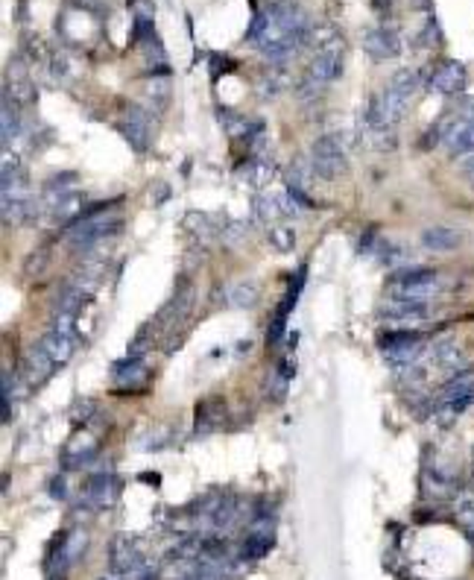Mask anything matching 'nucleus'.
Here are the masks:
<instances>
[{"label": "nucleus", "instance_id": "1", "mask_svg": "<svg viewBox=\"0 0 474 580\" xmlns=\"http://www.w3.org/2000/svg\"><path fill=\"white\" fill-rule=\"evenodd\" d=\"M378 349L384 352V358L404 370V366H413L416 358L425 349V334L422 332H410V328H392V332H384L378 337Z\"/></svg>", "mask_w": 474, "mask_h": 580}, {"label": "nucleus", "instance_id": "2", "mask_svg": "<svg viewBox=\"0 0 474 580\" xmlns=\"http://www.w3.org/2000/svg\"><path fill=\"white\" fill-rule=\"evenodd\" d=\"M439 284V270L433 267H401L389 276V287L395 299H427Z\"/></svg>", "mask_w": 474, "mask_h": 580}, {"label": "nucleus", "instance_id": "3", "mask_svg": "<svg viewBox=\"0 0 474 580\" xmlns=\"http://www.w3.org/2000/svg\"><path fill=\"white\" fill-rule=\"evenodd\" d=\"M310 167L320 179L331 182V179H340L348 162H346V150H343V141L337 135H322L316 138L313 147H310Z\"/></svg>", "mask_w": 474, "mask_h": 580}, {"label": "nucleus", "instance_id": "4", "mask_svg": "<svg viewBox=\"0 0 474 580\" xmlns=\"http://www.w3.org/2000/svg\"><path fill=\"white\" fill-rule=\"evenodd\" d=\"M466 83H468V71L457 59H439L427 73V88L437 94H448V97L463 94Z\"/></svg>", "mask_w": 474, "mask_h": 580}, {"label": "nucleus", "instance_id": "5", "mask_svg": "<svg viewBox=\"0 0 474 580\" xmlns=\"http://www.w3.org/2000/svg\"><path fill=\"white\" fill-rule=\"evenodd\" d=\"M381 317L389 320V322H399V325H410V322H425L433 317V305L427 299H389L384 308H381Z\"/></svg>", "mask_w": 474, "mask_h": 580}, {"label": "nucleus", "instance_id": "6", "mask_svg": "<svg viewBox=\"0 0 474 580\" xmlns=\"http://www.w3.org/2000/svg\"><path fill=\"white\" fill-rule=\"evenodd\" d=\"M340 73H343V44H334V47H325L313 56L305 80L313 85H328L334 80H340Z\"/></svg>", "mask_w": 474, "mask_h": 580}, {"label": "nucleus", "instance_id": "7", "mask_svg": "<svg viewBox=\"0 0 474 580\" xmlns=\"http://www.w3.org/2000/svg\"><path fill=\"white\" fill-rule=\"evenodd\" d=\"M144 563H147V560H144L141 548H135V539H132V536L121 533V536L111 539V548H109V566H111V572L129 577L132 572H138Z\"/></svg>", "mask_w": 474, "mask_h": 580}, {"label": "nucleus", "instance_id": "8", "mask_svg": "<svg viewBox=\"0 0 474 580\" xmlns=\"http://www.w3.org/2000/svg\"><path fill=\"white\" fill-rule=\"evenodd\" d=\"M150 123H152V118L141 106H129L126 118L121 121V132H123V138L129 141V147L135 152H147L150 150Z\"/></svg>", "mask_w": 474, "mask_h": 580}, {"label": "nucleus", "instance_id": "9", "mask_svg": "<svg viewBox=\"0 0 474 580\" xmlns=\"http://www.w3.org/2000/svg\"><path fill=\"white\" fill-rule=\"evenodd\" d=\"M430 361H433V366H437V370L448 373L451 378L468 370V366H466V355H463V346H460L457 340H451V337H442V340H437V343L430 346Z\"/></svg>", "mask_w": 474, "mask_h": 580}, {"label": "nucleus", "instance_id": "10", "mask_svg": "<svg viewBox=\"0 0 474 580\" xmlns=\"http://www.w3.org/2000/svg\"><path fill=\"white\" fill-rule=\"evenodd\" d=\"M363 50L372 56V59H395L401 53V38L395 30L389 27H378V30H369L363 35Z\"/></svg>", "mask_w": 474, "mask_h": 580}, {"label": "nucleus", "instance_id": "11", "mask_svg": "<svg viewBox=\"0 0 474 580\" xmlns=\"http://www.w3.org/2000/svg\"><path fill=\"white\" fill-rule=\"evenodd\" d=\"M4 91H12V97L21 106H30L35 100V85L30 80V68L21 56H12L9 62V80H6V88Z\"/></svg>", "mask_w": 474, "mask_h": 580}, {"label": "nucleus", "instance_id": "12", "mask_svg": "<svg viewBox=\"0 0 474 580\" xmlns=\"http://www.w3.org/2000/svg\"><path fill=\"white\" fill-rule=\"evenodd\" d=\"M422 246L430 249V253H454V249L463 246V231H457L454 226H427L422 231Z\"/></svg>", "mask_w": 474, "mask_h": 580}, {"label": "nucleus", "instance_id": "13", "mask_svg": "<svg viewBox=\"0 0 474 580\" xmlns=\"http://www.w3.org/2000/svg\"><path fill=\"white\" fill-rule=\"evenodd\" d=\"M121 495V483L114 475H94L85 487V501L91 507H111Z\"/></svg>", "mask_w": 474, "mask_h": 580}, {"label": "nucleus", "instance_id": "14", "mask_svg": "<svg viewBox=\"0 0 474 580\" xmlns=\"http://www.w3.org/2000/svg\"><path fill=\"white\" fill-rule=\"evenodd\" d=\"M44 346V349L53 355V361L62 366V363H68V358L73 355V349H76V332H65V328H56V325H50L47 332H44V337L38 340Z\"/></svg>", "mask_w": 474, "mask_h": 580}, {"label": "nucleus", "instance_id": "15", "mask_svg": "<svg viewBox=\"0 0 474 580\" xmlns=\"http://www.w3.org/2000/svg\"><path fill=\"white\" fill-rule=\"evenodd\" d=\"M56 361H53V355L44 349L42 343H35L32 349L27 352V361H24V373H27V381L30 384H42V381H47L53 373H56Z\"/></svg>", "mask_w": 474, "mask_h": 580}, {"label": "nucleus", "instance_id": "16", "mask_svg": "<svg viewBox=\"0 0 474 580\" xmlns=\"http://www.w3.org/2000/svg\"><path fill=\"white\" fill-rule=\"evenodd\" d=\"M448 152L454 159L457 156H474V121H454L451 132H448Z\"/></svg>", "mask_w": 474, "mask_h": 580}, {"label": "nucleus", "instance_id": "17", "mask_svg": "<svg viewBox=\"0 0 474 580\" xmlns=\"http://www.w3.org/2000/svg\"><path fill=\"white\" fill-rule=\"evenodd\" d=\"M4 197H30L27 188H30V176L27 170L21 167L18 159H4Z\"/></svg>", "mask_w": 474, "mask_h": 580}, {"label": "nucleus", "instance_id": "18", "mask_svg": "<svg viewBox=\"0 0 474 580\" xmlns=\"http://www.w3.org/2000/svg\"><path fill=\"white\" fill-rule=\"evenodd\" d=\"M269 548H272V533L249 531L243 536V543H241V551H237V560H243V563H249V560H261Z\"/></svg>", "mask_w": 474, "mask_h": 580}, {"label": "nucleus", "instance_id": "19", "mask_svg": "<svg viewBox=\"0 0 474 580\" xmlns=\"http://www.w3.org/2000/svg\"><path fill=\"white\" fill-rule=\"evenodd\" d=\"M378 100H381V109H384V118H387V126H395L399 123L404 114H407V97H401L399 91H392L389 85L384 88V94H378Z\"/></svg>", "mask_w": 474, "mask_h": 580}, {"label": "nucleus", "instance_id": "20", "mask_svg": "<svg viewBox=\"0 0 474 580\" xmlns=\"http://www.w3.org/2000/svg\"><path fill=\"white\" fill-rule=\"evenodd\" d=\"M111 375H114V381L121 384V387H129V384H144L147 381V366L138 361V358H126V361H121L111 370Z\"/></svg>", "mask_w": 474, "mask_h": 580}, {"label": "nucleus", "instance_id": "21", "mask_svg": "<svg viewBox=\"0 0 474 580\" xmlns=\"http://www.w3.org/2000/svg\"><path fill=\"white\" fill-rule=\"evenodd\" d=\"M15 97H9V91H4V106H0V121H4V147H9V141L21 132V118H18V109H15Z\"/></svg>", "mask_w": 474, "mask_h": 580}, {"label": "nucleus", "instance_id": "22", "mask_svg": "<svg viewBox=\"0 0 474 580\" xmlns=\"http://www.w3.org/2000/svg\"><path fill=\"white\" fill-rule=\"evenodd\" d=\"M419 85H422L419 71H410V68H404V71H399V73H392V80H389V88H392V91H399L401 97H407V100L419 91Z\"/></svg>", "mask_w": 474, "mask_h": 580}, {"label": "nucleus", "instance_id": "23", "mask_svg": "<svg viewBox=\"0 0 474 580\" xmlns=\"http://www.w3.org/2000/svg\"><path fill=\"white\" fill-rule=\"evenodd\" d=\"M229 302L234 308H252L255 302H258V287H255L252 282H241V284H234L229 290Z\"/></svg>", "mask_w": 474, "mask_h": 580}, {"label": "nucleus", "instance_id": "24", "mask_svg": "<svg viewBox=\"0 0 474 580\" xmlns=\"http://www.w3.org/2000/svg\"><path fill=\"white\" fill-rule=\"evenodd\" d=\"M267 243L272 249H279V253H290V249L296 246V231L290 226H272L267 231Z\"/></svg>", "mask_w": 474, "mask_h": 580}, {"label": "nucleus", "instance_id": "25", "mask_svg": "<svg viewBox=\"0 0 474 580\" xmlns=\"http://www.w3.org/2000/svg\"><path fill=\"white\" fill-rule=\"evenodd\" d=\"M363 126L372 129V132H387V118H384V109H381V100L378 97H372V100L366 103L363 109Z\"/></svg>", "mask_w": 474, "mask_h": 580}, {"label": "nucleus", "instance_id": "26", "mask_svg": "<svg viewBox=\"0 0 474 580\" xmlns=\"http://www.w3.org/2000/svg\"><path fill=\"white\" fill-rule=\"evenodd\" d=\"M442 42V30H439V21L433 15H427V24L422 30V38H419V44L422 47H437Z\"/></svg>", "mask_w": 474, "mask_h": 580}, {"label": "nucleus", "instance_id": "27", "mask_svg": "<svg viewBox=\"0 0 474 580\" xmlns=\"http://www.w3.org/2000/svg\"><path fill=\"white\" fill-rule=\"evenodd\" d=\"M243 179H249L252 185H264L269 179V167L261 164V162H249L246 164V173H243Z\"/></svg>", "mask_w": 474, "mask_h": 580}, {"label": "nucleus", "instance_id": "28", "mask_svg": "<svg viewBox=\"0 0 474 580\" xmlns=\"http://www.w3.org/2000/svg\"><path fill=\"white\" fill-rule=\"evenodd\" d=\"M71 185H76V176H73V173H65V176H53V179L47 182V197H53L56 191H59V193H65V188H71Z\"/></svg>", "mask_w": 474, "mask_h": 580}, {"label": "nucleus", "instance_id": "29", "mask_svg": "<svg viewBox=\"0 0 474 580\" xmlns=\"http://www.w3.org/2000/svg\"><path fill=\"white\" fill-rule=\"evenodd\" d=\"M47 493H50V498H56V501H65V498H68V481H65L62 475H56V478L50 481Z\"/></svg>", "mask_w": 474, "mask_h": 580}, {"label": "nucleus", "instance_id": "30", "mask_svg": "<svg viewBox=\"0 0 474 580\" xmlns=\"http://www.w3.org/2000/svg\"><path fill=\"white\" fill-rule=\"evenodd\" d=\"M457 114L463 121H474V97H460V100H457Z\"/></svg>", "mask_w": 474, "mask_h": 580}, {"label": "nucleus", "instance_id": "31", "mask_svg": "<svg viewBox=\"0 0 474 580\" xmlns=\"http://www.w3.org/2000/svg\"><path fill=\"white\" fill-rule=\"evenodd\" d=\"M50 71H53V76H65V73H68V62L62 59V56H56L53 65H50Z\"/></svg>", "mask_w": 474, "mask_h": 580}, {"label": "nucleus", "instance_id": "32", "mask_svg": "<svg viewBox=\"0 0 474 580\" xmlns=\"http://www.w3.org/2000/svg\"><path fill=\"white\" fill-rule=\"evenodd\" d=\"M463 173H466L468 179H474V156H468V159L463 162Z\"/></svg>", "mask_w": 474, "mask_h": 580}, {"label": "nucleus", "instance_id": "33", "mask_svg": "<svg viewBox=\"0 0 474 580\" xmlns=\"http://www.w3.org/2000/svg\"><path fill=\"white\" fill-rule=\"evenodd\" d=\"M413 6L422 9V12H430V9H433V0H413Z\"/></svg>", "mask_w": 474, "mask_h": 580}, {"label": "nucleus", "instance_id": "34", "mask_svg": "<svg viewBox=\"0 0 474 580\" xmlns=\"http://www.w3.org/2000/svg\"><path fill=\"white\" fill-rule=\"evenodd\" d=\"M100 580H126V577L117 574V572H111V574H106V577H100Z\"/></svg>", "mask_w": 474, "mask_h": 580}]
</instances>
